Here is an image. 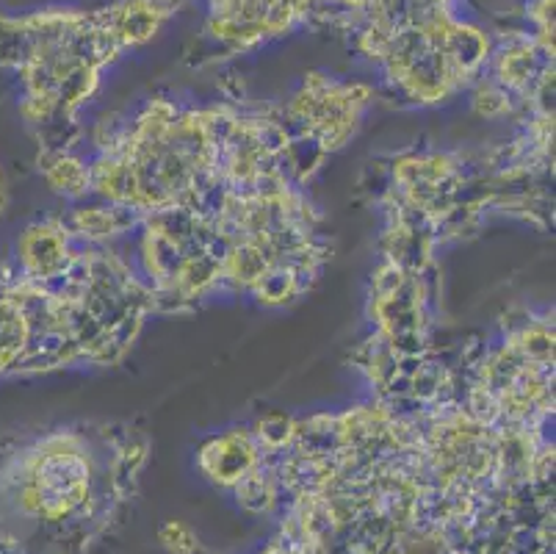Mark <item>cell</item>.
<instances>
[{"label": "cell", "mask_w": 556, "mask_h": 554, "mask_svg": "<svg viewBox=\"0 0 556 554\" xmlns=\"http://www.w3.org/2000/svg\"><path fill=\"white\" fill-rule=\"evenodd\" d=\"M17 322H23V319L14 314L12 308L0 305V341H12V327L17 325ZM12 355L14 350H9L6 344H0V363H6Z\"/></svg>", "instance_id": "1"}]
</instances>
